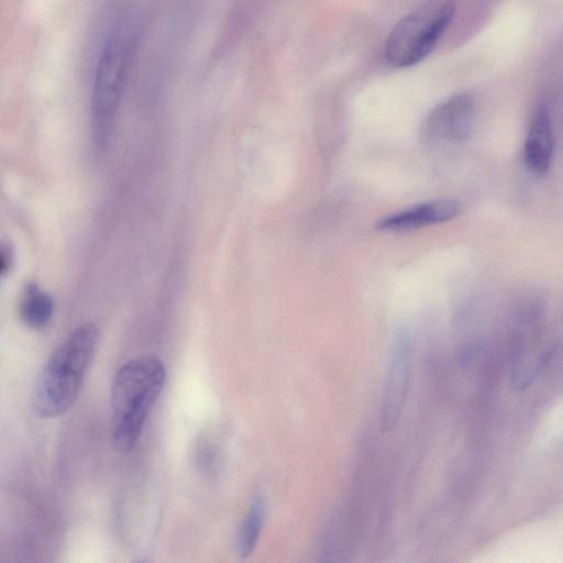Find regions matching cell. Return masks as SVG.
I'll return each instance as SVG.
<instances>
[{
    "mask_svg": "<svg viewBox=\"0 0 563 563\" xmlns=\"http://www.w3.org/2000/svg\"><path fill=\"white\" fill-rule=\"evenodd\" d=\"M12 263V250L9 246H2L1 251V273L4 274Z\"/></svg>",
    "mask_w": 563,
    "mask_h": 563,
    "instance_id": "cell-11",
    "label": "cell"
},
{
    "mask_svg": "<svg viewBox=\"0 0 563 563\" xmlns=\"http://www.w3.org/2000/svg\"><path fill=\"white\" fill-rule=\"evenodd\" d=\"M265 517V499L257 496L250 504L236 533L235 550L241 559H246L254 552L263 530Z\"/></svg>",
    "mask_w": 563,
    "mask_h": 563,
    "instance_id": "cell-9",
    "label": "cell"
},
{
    "mask_svg": "<svg viewBox=\"0 0 563 563\" xmlns=\"http://www.w3.org/2000/svg\"><path fill=\"white\" fill-rule=\"evenodd\" d=\"M413 367V342L410 335L399 333L393 341L386 364L379 408V430L388 432L399 421L404 410Z\"/></svg>",
    "mask_w": 563,
    "mask_h": 563,
    "instance_id": "cell-5",
    "label": "cell"
},
{
    "mask_svg": "<svg viewBox=\"0 0 563 563\" xmlns=\"http://www.w3.org/2000/svg\"><path fill=\"white\" fill-rule=\"evenodd\" d=\"M54 311V302L48 294L36 285H30L20 302V316L22 321L33 329H42L47 325Z\"/></svg>",
    "mask_w": 563,
    "mask_h": 563,
    "instance_id": "cell-10",
    "label": "cell"
},
{
    "mask_svg": "<svg viewBox=\"0 0 563 563\" xmlns=\"http://www.w3.org/2000/svg\"><path fill=\"white\" fill-rule=\"evenodd\" d=\"M476 106L468 92L455 93L438 103L426 117L421 135L429 142L460 143L474 130Z\"/></svg>",
    "mask_w": 563,
    "mask_h": 563,
    "instance_id": "cell-6",
    "label": "cell"
},
{
    "mask_svg": "<svg viewBox=\"0 0 563 563\" xmlns=\"http://www.w3.org/2000/svg\"><path fill=\"white\" fill-rule=\"evenodd\" d=\"M455 0H426L390 31L385 58L395 68L422 62L435 47L455 14Z\"/></svg>",
    "mask_w": 563,
    "mask_h": 563,
    "instance_id": "cell-4",
    "label": "cell"
},
{
    "mask_svg": "<svg viewBox=\"0 0 563 563\" xmlns=\"http://www.w3.org/2000/svg\"><path fill=\"white\" fill-rule=\"evenodd\" d=\"M97 338L96 325L86 322L77 327L51 353L33 388L32 409L36 416L57 417L74 404Z\"/></svg>",
    "mask_w": 563,
    "mask_h": 563,
    "instance_id": "cell-2",
    "label": "cell"
},
{
    "mask_svg": "<svg viewBox=\"0 0 563 563\" xmlns=\"http://www.w3.org/2000/svg\"><path fill=\"white\" fill-rule=\"evenodd\" d=\"M133 57V41L115 34L106 43L99 58L91 97L92 139L99 150L110 141Z\"/></svg>",
    "mask_w": 563,
    "mask_h": 563,
    "instance_id": "cell-3",
    "label": "cell"
},
{
    "mask_svg": "<svg viewBox=\"0 0 563 563\" xmlns=\"http://www.w3.org/2000/svg\"><path fill=\"white\" fill-rule=\"evenodd\" d=\"M165 377L163 363L154 356L130 360L117 372L111 406L112 443L118 452L126 454L135 448Z\"/></svg>",
    "mask_w": 563,
    "mask_h": 563,
    "instance_id": "cell-1",
    "label": "cell"
},
{
    "mask_svg": "<svg viewBox=\"0 0 563 563\" xmlns=\"http://www.w3.org/2000/svg\"><path fill=\"white\" fill-rule=\"evenodd\" d=\"M555 152V133L551 114L544 104L538 106L530 118L522 148L527 169L541 177L551 169Z\"/></svg>",
    "mask_w": 563,
    "mask_h": 563,
    "instance_id": "cell-8",
    "label": "cell"
},
{
    "mask_svg": "<svg viewBox=\"0 0 563 563\" xmlns=\"http://www.w3.org/2000/svg\"><path fill=\"white\" fill-rule=\"evenodd\" d=\"M462 203L454 198L426 201L402 211L391 213L376 223L379 231L402 233L443 223L456 218Z\"/></svg>",
    "mask_w": 563,
    "mask_h": 563,
    "instance_id": "cell-7",
    "label": "cell"
}]
</instances>
